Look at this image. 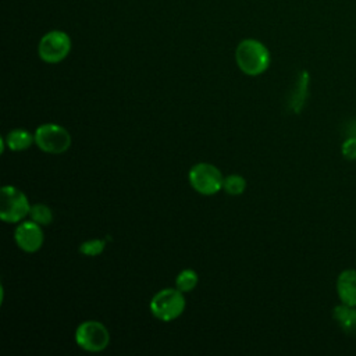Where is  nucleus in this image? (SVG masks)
Returning a JSON list of instances; mask_svg holds the SVG:
<instances>
[{"label":"nucleus","instance_id":"obj_13","mask_svg":"<svg viewBox=\"0 0 356 356\" xmlns=\"http://www.w3.org/2000/svg\"><path fill=\"white\" fill-rule=\"evenodd\" d=\"M199 281V275L195 270L192 268H185L182 270L177 278H175V288H178L181 292H191L195 289V286L197 285Z\"/></svg>","mask_w":356,"mask_h":356},{"label":"nucleus","instance_id":"obj_18","mask_svg":"<svg viewBox=\"0 0 356 356\" xmlns=\"http://www.w3.org/2000/svg\"><path fill=\"white\" fill-rule=\"evenodd\" d=\"M348 136H355V138H356V121H352V122L349 124Z\"/></svg>","mask_w":356,"mask_h":356},{"label":"nucleus","instance_id":"obj_2","mask_svg":"<svg viewBox=\"0 0 356 356\" xmlns=\"http://www.w3.org/2000/svg\"><path fill=\"white\" fill-rule=\"evenodd\" d=\"M185 309L184 292L178 288H164L150 300V312L160 321H172L182 314Z\"/></svg>","mask_w":356,"mask_h":356},{"label":"nucleus","instance_id":"obj_11","mask_svg":"<svg viewBox=\"0 0 356 356\" xmlns=\"http://www.w3.org/2000/svg\"><path fill=\"white\" fill-rule=\"evenodd\" d=\"M332 317L345 334H353L356 331V306L341 303L334 307Z\"/></svg>","mask_w":356,"mask_h":356},{"label":"nucleus","instance_id":"obj_3","mask_svg":"<svg viewBox=\"0 0 356 356\" xmlns=\"http://www.w3.org/2000/svg\"><path fill=\"white\" fill-rule=\"evenodd\" d=\"M35 143L44 153L61 154L71 146L70 132L58 124H43L35 131Z\"/></svg>","mask_w":356,"mask_h":356},{"label":"nucleus","instance_id":"obj_10","mask_svg":"<svg viewBox=\"0 0 356 356\" xmlns=\"http://www.w3.org/2000/svg\"><path fill=\"white\" fill-rule=\"evenodd\" d=\"M309 72L307 71H300L298 74L295 86L291 92V97L288 102V107L293 111V113H300L306 99H307V89H309Z\"/></svg>","mask_w":356,"mask_h":356},{"label":"nucleus","instance_id":"obj_14","mask_svg":"<svg viewBox=\"0 0 356 356\" xmlns=\"http://www.w3.org/2000/svg\"><path fill=\"white\" fill-rule=\"evenodd\" d=\"M222 189L224 192H227L228 195L236 196L245 192L246 189V181L242 175L239 174H231L224 177V182H222Z\"/></svg>","mask_w":356,"mask_h":356},{"label":"nucleus","instance_id":"obj_9","mask_svg":"<svg viewBox=\"0 0 356 356\" xmlns=\"http://www.w3.org/2000/svg\"><path fill=\"white\" fill-rule=\"evenodd\" d=\"M337 293L341 303L356 306V270L348 268L337 278Z\"/></svg>","mask_w":356,"mask_h":356},{"label":"nucleus","instance_id":"obj_17","mask_svg":"<svg viewBox=\"0 0 356 356\" xmlns=\"http://www.w3.org/2000/svg\"><path fill=\"white\" fill-rule=\"evenodd\" d=\"M341 152L346 160H350V161L356 160V138L348 136L341 146Z\"/></svg>","mask_w":356,"mask_h":356},{"label":"nucleus","instance_id":"obj_16","mask_svg":"<svg viewBox=\"0 0 356 356\" xmlns=\"http://www.w3.org/2000/svg\"><path fill=\"white\" fill-rule=\"evenodd\" d=\"M106 248V239H100V238H95V239H89L85 241L79 245V252L85 256H99L100 253H103Z\"/></svg>","mask_w":356,"mask_h":356},{"label":"nucleus","instance_id":"obj_12","mask_svg":"<svg viewBox=\"0 0 356 356\" xmlns=\"http://www.w3.org/2000/svg\"><path fill=\"white\" fill-rule=\"evenodd\" d=\"M4 142H6V145L8 146L10 150L21 152V150H25V149L31 147V145L35 142V135H32L26 129L17 128V129L10 131L6 135Z\"/></svg>","mask_w":356,"mask_h":356},{"label":"nucleus","instance_id":"obj_7","mask_svg":"<svg viewBox=\"0 0 356 356\" xmlns=\"http://www.w3.org/2000/svg\"><path fill=\"white\" fill-rule=\"evenodd\" d=\"M75 342L88 352H102L108 346V330L96 320H86L75 330Z\"/></svg>","mask_w":356,"mask_h":356},{"label":"nucleus","instance_id":"obj_4","mask_svg":"<svg viewBox=\"0 0 356 356\" xmlns=\"http://www.w3.org/2000/svg\"><path fill=\"white\" fill-rule=\"evenodd\" d=\"M191 186L202 195H214L222 189L224 177L221 171L210 163L195 164L188 174Z\"/></svg>","mask_w":356,"mask_h":356},{"label":"nucleus","instance_id":"obj_6","mask_svg":"<svg viewBox=\"0 0 356 356\" xmlns=\"http://www.w3.org/2000/svg\"><path fill=\"white\" fill-rule=\"evenodd\" d=\"M71 51V39L64 31H50L44 33L38 44V54L42 61L57 64Z\"/></svg>","mask_w":356,"mask_h":356},{"label":"nucleus","instance_id":"obj_1","mask_svg":"<svg viewBox=\"0 0 356 356\" xmlns=\"http://www.w3.org/2000/svg\"><path fill=\"white\" fill-rule=\"evenodd\" d=\"M235 60L243 74L256 76L268 68L270 51L260 40L243 39L236 46Z\"/></svg>","mask_w":356,"mask_h":356},{"label":"nucleus","instance_id":"obj_8","mask_svg":"<svg viewBox=\"0 0 356 356\" xmlns=\"http://www.w3.org/2000/svg\"><path fill=\"white\" fill-rule=\"evenodd\" d=\"M15 242L19 249L28 253L38 252L43 245V231L42 225L35 221H24L21 222L14 232Z\"/></svg>","mask_w":356,"mask_h":356},{"label":"nucleus","instance_id":"obj_15","mask_svg":"<svg viewBox=\"0 0 356 356\" xmlns=\"http://www.w3.org/2000/svg\"><path fill=\"white\" fill-rule=\"evenodd\" d=\"M29 216H31L32 221H35L40 225H49L53 221L51 209L43 203H35L33 206H31Z\"/></svg>","mask_w":356,"mask_h":356},{"label":"nucleus","instance_id":"obj_5","mask_svg":"<svg viewBox=\"0 0 356 356\" xmlns=\"http://www.w3.org/2000/svg\"><path fill=\"white\" fill-rule=\"evenodd\" d=\"M31 204L26 195L13 185L1 188L0 218L6 222H19L29 214Z\"/></svg>","mask_w":356,"mask_h":356}]
</instances>
